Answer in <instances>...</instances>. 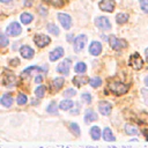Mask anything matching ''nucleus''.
<instances>
[{
	"instance_id": "obj_1",
	"label": "nucleus",
	"mask_w": 148,
	"mask_h": 148,
	"mask_svg": "<svg viewBox=\"0 0 148 148\" xmlns=\"http://www.w3.org/2000/svg\"><path fill=\"white\" fill-rule=\"evenodd\" d=\"M109 88H110V90L113 91L114 94H117V95H123V94L127 92L130 86H128V84H124V83H121V82H111V83H109Z\"/></svg>"
},
{
	"instance_id": "obj_2",
	"label": "nucleus",
	"mask_w": 148,
	"mask_h": 148,
	"mask_svg": "<svg viewBox=\"0 0 148 148\" xmlns=\"http://www.w3.org/2000/svg\"><path fill=\"white\" fill-rule=\"evenodd\" d=\"M109 43H110V46L113 49V50H120V49H124L126 47V42L123 40V39H118L116 38L114 36H110L109 38Z\"/></svg>"
},
{
	"instance_id": "obj_3",
	"label": "nucleus",
	"mask_w": 148,
	"mask_h": 148,
	"mask_svg": "<svg viewBox=\"0 0 148 148\" xmlns=\"http://www.w3.org/2000/svg\"><path fill=\"white\" fill-rule=\"evenodd\" d=\"M130 65L133 69H141L142 65H143V61H142V59L140 58V56L138 53H134L130 57Z\"/></svg>"
},
{
	"instance_id": "obj_4",
	"label": "nucleus",
	"mask_w": 148,
	"mask_h": 148,
	"mask_svg": "<svg viewBox=\"0 0 148 148\" xmlns=\"http://www.w3.org/2000/svg\"><path fill=\"white\" fill-rule=\"evenodd\" d=\"M21 31H22V28H21V25H20L17 22L10 23V24L7 27V29H6V34H7L8 36H17V35L21 34Z\"/></svg>"
},
{
	"instance_id": "obj_5",
	"label": "nucleus",
	"mask_w": 148,
	"mask_h": 148,
	"mask_svg": "<svg viewBox=\"0 0 148 148\" xmlns=\"http://www.w3.org/2000/svg\"><path fill=\"white\" fill-rule=\"evenodd\" d=\"M95 23H96V25H97L99 29H102V30H109V29L111 28V23H110L109 18L105 17V16H99V17H97L96 21H95Z\"/></svg>"
},
{
	"instance_id": "obj_6",
	"label": "nucleus",
	"mask_w": 148,
	"mask_h": 148,
	"mask_svg": "<svg viewBox=\"0 0 148 148\" xmlns=\"http://www.w3.org/2000/svg\"><path fill=\"white\" fill-rule=\"evenodd\" d=\"M58 20L59 22L61 23V25L65 28V29H69L71 25H72V18L68 14H65V13H59L58 14Z\"/></svg>"
},
{
	"instance_id": "obj_7",
	"label": "nucleus",
	"mask_w": 148,
	"mask_h": 148,
	"mask_svg": "<svg viewBox=\"0 0 148 148\" xmlns=\"http://www.w3.org/2000/svg\"><path fill=\"white\" fill-rule=\"evenodd\" d=\"M86 43H87V37H86L84 35L77 36V37L75 38V40H74V50H75L76 52L81 51V50L84 47Z\"/></svg>"
},
{
	"instance_id": "obj_8",
	"label": "nucleus",
	"mask_w": 148,
	"mask_h": 148,
	"mask_svg": "<svg viewBox=\"0 0 148 148\" xmlns=\"http://www.w3.org/2000/svg\"><path fill=\"white\" fill-rule=\"evenodd\" d=\"M34 42H35V44L37 46L44 47L50 43V38L47 36H45V35H37V36L34 37Z\"/></svg>"
},
{
	"instance_id": "obj_9",
	"label": "nucleus",
	"mask_w": 148,
	"mask_h": 148,
	"mask_svg": "<svg viewBox=\"0 0 148 148\" xmlns=\"http://www.w3.org/2000/svg\"><path fill=\"white\" fill-rule=\"evenodd\" d=\"M99 8L104 12H109L111 13L114 9V2L112 0H102L99 2Z\"/></svg>"
},
{
	"instance_id": "obj_10",
	"label": "nucleus",
	"mask_w": 148,
	"mask_h": 148,
	"mask_svg": "<svg viewBox=\"0 0 148 148\" xmlns=\"http://www.w3.org/2000/svg\"><path fill=\"white\" fill-rule=\"evenodd\" d=\"M69 66H71V61H69L68 59H66V60L61 61V62L58 65L57 71H58L59 73L66 75V74H68V72H69Z\"/></svg>"
},
{
	"instance_id": "obj_11",
	"label": "nucleus",
	"mask_w": 148,
	"mask_h": 148,
	"mask_svg": "<svg viewBox=\"0 0 148 148\" xmlns=\"http://www.w3.org/2000/svg\"><path fill=\"white\" fill-rule=\"evenodd\" d=\"M98 109H99V112H101L102 114L108 116V114L111 112L112 106H111V104H110L109 102L102 101V102H99V104H98Z\"/></svg>"
},
{
	"instance_id": "obj_12",
	"label": "nucleus",
	"mask_w": 148,
	"mask_h": 148,
	"mask_svg": "<svg viewBox=\"0 0 148 148\" xmlns=\"http://www.w3.org/2000/svg\"><path fill=\"white\" fill-rule=\"evenodd\" d=\"M62 56H64V49L62 47H56L53 51L50 52V60L56 61V60L60 59Z\"/></svg>"
},
{
	"instance_id": "obj_13",
	"label": "nucleus",
	"mask_w": 148,
	"mask_h": 148,
	"mask_svg": "<svg viewBox=\"0 0 148 148\" xmlns=\"http://www.w3.org/2000/svg\"><path fill=\"white\" fill-rule=\"evenodd\" d=\"M2 83H3V86H6V87H8V86H14V84L16 83V77H15L12 73L5 74L3 77H2Z\"/></svg>"
},
{
	"instance_id": "obj_14",
	"label": "nucleus",
	"mask_w": 148,
	"mask_h": 148,
	"mask_svg": "<svg viewBox=\"0 0 148 148\" xmlns=\"http://www.w3.org/2000/svg\"><path fill=\"white\" fill-rule=\"evenodd\" d=\"M89 52L92 56H98L102 52V44L98 42H92L89 46Z\"/></svg>"
},
{
	"instance_id": "obj_15",
	"label": "nucleus",
	"mask_w": 148,
	"mask_h": 148,
	"mask_svg": "<svg viewBox=\"0 0 148 148\" xmlns=\"http://www.w3.org/2000/svg\"><path fill=\"white\" fill-rule=\"evenodd\" d=\"M21 52V56L25 59H31L34 57V50L30 47V46H27V45H23L20 50Z\"/></svg>"
},
{
	"instance_id": "obj_16",
	"label": "nucleus",
	"mask_w": 148,
	"mask_h": 148,
	"mask_svg": "<svg viewBox=\"0 0 148 148\" xmlns=\"http://www.w3.org/2000/svg\"><path fill=\"white\" fill-rule=\"evenodd\" d=\"M64 82H65V80H64L62 77H57V79H54V80L52 81V83H51V91H52V92L58 91V90L64 86Z\"/></svg>"
},
{
	"instance_id": "obj_17",
	"label": "nucleus",
	"mask_w": 148,
	"mask_h": 148,
	"mask_svg": "<svg viewBox=\"0 0 148 148\" xmlns=\"http://www.w3.org/2000/svg\"><path fill=\"white\" fill-rule=\"evenodd\" d=\"M88 81H89V79L83 75H77V76H74V79H73V83L77 87H81V86L88 83Z\"/></svg>"
},
{
	"instance_id": "obj_18",
	"label": "nucleus",
	"mask_w": 148,
	"mask_h": 148,
	"mask_svg": "<svg viewBox=\"0 0 148 148\" xmlns=\"http://www.w3.org/2000/svg\"><path fill=\"white\" fill-rule=\"evenodd\" d=\"M96 119H97V114H96L92 110H88V111L86 112V114H84V120H86L87 124H89V123H91V121H94V120H96Z\"/></svg>"
},
{
	"instance_id": "obj_19",
	"label": "nucleus",
	"mask_w": 148,
	"mask_h": 148,
	"mask_svg": "<svg viewBox=\"0 0 148 148\" xmlns=\"http://www.w3.org/2000/svg\"><path fill=\"white\" fill-rule=\"evenodd\" d=\"M12 103H13V98H12L10 95H8V94L2 95V97H1V104L3 106H7L8 108V106L12 105Z\"/></svg>"
},
{
	"instance_id": "obj_20",
	"label": "nucleus",
	"mask_w": 148,
	"mask_h": 148,
	"mask_svg": "<svg viewBox=\"0 0 148 148\" xmlns=\"http://www.w3.org/2000/svg\"><path fill=\"white\" fill-rule=\"evenodd\" d=\"M90 135H91V138L94 140H98L101 138V130H99V127H97V126L91 127L90 128Z\"/></svg>"
},
{
	"instance_id": "obj_21",
	"label": "nucleus",
	"mask_w": 148,
	"mask_h": 148,
	"mask_svg": "<svg viewBox=\"0 0 148 148\" xmlns=\"http://www.w3.org/2000/svg\"><path fill=\"white\" fill-rule=\"evenodd\" d=\"M103 138H104V140H105V141H113V140H114V136H113V134H112L111 130H110V128H108V127L103 131Z\"/></svg>"
},
{
	"instance_id": "obj_22",
	"label": "nucleus",
	"mask_w": 148,
	"mask_h": 148,
	"mask_svg": "<svg viewBox=\"0 0 148 148\" xmlns=\"http://www.w3.org/2000/svg\"><path fill=\"white\" fill-rule=\"evenodd\" d=\"M20 18H21V22L23 24H28V23H30L32 21V15L29 14V13H23V14H21Z\"/></svg>"
},
{
	"instance_id": "obj_23",
	"label": "nucleus",
	"mask_w": 148,
	"mask_h": 148,
	"mask_svg": "<svg viewBox=\"0 0 148 148\" xmlns=\"http://www.w3.org/2000/svg\"><path fill=\"white\" fill-rule=\"evenodd\" d=\"M127 20H128V15H127V14H124V13H120V14H118V15L116 16V21H117V23H119V24L126 23Z\"/></svg>"
},
{
	"instance_id": "obj_24",
	"label": "nucleus",
	"mask_w": 148,
	"mask_h": 148,
	"mask_svg": "<svg viewBox=\"0 0 148 148\" xmlns=\"http://www.w3.org/2000/svg\"><path fill=\"white\" fill-rule=\"evenodd\" d=\"M34 71L39 72V71H40V68H39V67H37V66H31V67H29V68H27V69H24V71L22 72V77H27V76H29V75H30V73H31V72H34Z\"/></svg>"
},
{
	"instance_id": "obj_25",
	"label": "nucleus",
	"mask_w": 148,
	"mask_h": 148,
	"mask_svg": "<svg viewBox=\"0 0 148 148\" xmlns=\"http://www.w3.org/2000/svg\"><path fill=\"white\" fill-rule=\"evenodd\" d=\"M125 130H126V133L130 134V135H134V134L138 133L136 126H134V125H132V124H127V125L125 126Z\"/></svg>"
},
{
	"instance_id": "obj_26",
	"label": "nucleus",
	"mask_w": 148,
	"mask_h": 148,
	"mask_svg": "<svg viewBox=\"0 0 148 148\" xmlns=\"http://www.w3.org/2000/svg\"><path fill=\"white\" fill-rule=\"evenodd\" d=\"M45 92H46V88H45L44 86H39V87H37L36 90H35V94H36V96H37L38 98L44 97Z\"/></svg>"
},
{
	"instance_id": "obj_27",
	"label": "nucleus",
	"mask_w": 148,
	"mask_h": 148,
	"mask_svg": "<svg viewBox=\"0 0 148 148\" xmlns=\"http://www.w3.org/2000/svg\"><path fill=\"white\" fill-rule=\"evenodd\" d=\"M59 106H60L61 110H68V109H71L73 106V102L69 101V99H65V101L60 102V105Z\"/></svg>"
},
{
	"instance_id": "obj_28",
	"label": "nucleus",
	"mask_w": 148,
	"mask_h": 148,
	"mask_svg": "<svg viewBox=\"0 0 148 148\" xmlns=\"http://www.w3.org/2000/svg\"><path fill=\"white\" fill-rule=\"evenodd\" d=\"M47 30H49V32H51L52 35H59V29H58V27H57L56 24H53V23H49V24H47Z\"/></svg>"
},
{
	"instance_id": "obj_29",
	"label": "nucleus",
	"mask_w": 148,
	"mask_h": 148,
	"mask_svg": "<svg viewBox=\"0 0 148 148\" xmlns=\"http://www.w3.org/2000/svg\"><path fill=\"white\" fill-rule=\"evenodd\" d=\"M86 69H87V66L84 62H77L75 65V72L76 73H84Z\"/></svg>"
},
{
	"instance_id": "obj_30",
	"label": "nucleus",
	"mask_w": 148,
	"mask_h": 148,
	"mask_svg": "<svg viewBox=\"0 0 148 148\" xmlns=\"http://www.w3.org/2000/svg\"><path fill=\"white\" fill-rule=\"evenodd\" d=\"M101 84H102V80H101L99 77H94V79L90 80V86H91L92 88H97V87H99Z\"/></svg>"
},
{
	"instance_id": "obj_31",
	"label": "nucleus",
	"mask_w": 148,
	"mask_h": 148,
	"mask_svg": "<svg viewBox=\"0 0 148 148\" xmlns=\"http://www.w3.org/2000/svg\"><path fill=\"white\" fill-rule=\"evenodd\" d=\"M46 111L49 113H57V104H56V102H51L49 104V106L46 108Z\"/></svg>"
},
{
	"instance_id": "obj_32",
	"label": "nucleus",
	"mask_w": 148,
	"mask_h": 148,
	"mask_svg": "<svg viewBox=\"0 0 148 148\" xmlns=\"http://www.w3.org/2000/svg\"><path fill=\"white\" fill-rule=\"evenodd\" d=\"M25 103H27V96L24 94H18V96H17V104L23 105Z\"/></svg>"
},
{
	"instance_id": "obj_33",
	"label": "nucleus",
	"mask_w": 148,
	"mask_h": 148,
	"mask_svg": "<svg viewBox=\"0 0 148 148\" xmlns=\"http://www.w3.org/2000/svg\"><path fill=\"white\" fill-rule=\"evenodd\" d=\"M69 128L72 130V132L74 133V135H76V136H77V135L80 134V131H79V126H77L76 124H74V123H71V124H69Z\"/></svg>"
},
{
	"instance_id": "obj_34",
	"label": "nucleus",
	"mask_w": 148,
	"mask_h": 148,
	"mask_svg": "<svg viewBox=\"0 0 148 148\" xmlns=\"http://www.w3.org/2000/svg\"><path fill=\"white\" fill-rule=\"evenodd\" d=\"M50 2H51V5H53V6H56V7H61V6H64V3H65L64 0H50Z\"/></svg>"
},
{
	"instance_id": "obj_35",
	"label": "nucleus",
	"mask_w": 148,
	"mask_h": 148,
	"mask_svg": "<svg viewBox=\"0 0 148 148\" xmlns=\"http://www.w3.org/2000/svg\"><path fill=\"white\" fill-rule=\"evenodd\" d=\"M8 39H7V37L5 36V35H1L0 36V45L1 46H7L8 45Z\"/></svg>"
},
{
	"instance_id": "obj_36",
	"label": "nucleus",
	"mask_w": 148,
	"mask_h": 148,
	"mask_svg": "<svg viewBox=\"0 0 148 148\" xmlns=\"http://www.w3.org/2000/svg\"><path fill=\"white\" fill-rule=\"evenodd\" d=\"M76 94V91L74 90V89H67L65 92H64V95L66 96V97H72V96H74Z\"/></svg>"
},
{
	"instance_id": "obj_37",
	"label": "nucleus",
	"mask_w": 148,
	"mask_h": 148,
	"mask_svg": "<svg viewBox=\"0 0 148 148\" xmlns=\"http://www.w3.org/2000/svg\"><path fill=\"white\" fill-rule=\"evenodd\" d=\"M82 99L86 102V103H90L91 102V96H90V94H88V92H86V94H82Z\"/></svg>"
},
{
	"instance_id": "obj_38",
	"label": "nucleus",
	"mask_w": 148,
	"mask_h": 148,
	"mask_svg": "<svg viewBox=\"0 0 148 148\" xmlns=\"http://www.w3.org/2000/svg\"><path fill=\"white\" fill-rule=\"evenodd\" d=\"M140 5L145 12H148V0H140Z\"/></svg>"
},
{
	"instance_id": "obj_39",
	"label": "nucleus",
	"mask_w": 148,
	"mask_h": 148,
	"mask_svg": "<svg viewBox=\"0 0 148 148\" xmlns=\"http://www.w3.org/2000/svg\"><path fill=\"white\" fill-rule=\"evenodd\" d=\"M141 91H142V95L145 96V101H146V102L148 103V91H147L146 89H142Z\"/></svg>"
},
{
	"instance_id": "obj_40",
	"label": "nucleus",
	"mask_w": 148,
	"mask_h": 148,
	"mask_svg": "<svg viewBox=\"0 0 148 148\" xmlns=\"http://www.w3.org/2000/svg\"><path fill=\"white\" fill-rule=\"evenodd\" d=\"M9 64H10V65H13V66H16V65H18V64H20V60H18V59H13V60H10V61H9Z\"/></svg>"
},
{
	"instance_id": "obj_41",
	"label": "nucleus",
	"mask_w": 148,
	"mask_h": 148,
	"mask_svg": "<svg viewBox=\"0 0 148 148\" xmlns=\"http://www.w3.org/2000/svg\"><path fill=\"white\" fill-rule=\"evenodd\" d=\"M24 5L25 6H31L32 5V0H25L24 1Z\"/></svg>"
},
{
	"instance_id": "obj_42",
	"label": "nucleus",
	"mask_w": 148,
	"mask_h": 148,
	"mask_svg": "<svg viewBox=\"0 0 148 148\" xmlns=\"http://www.w3.org/2000/svg\"><path fill=\"white\" fill-rule=\"evenodd\" d=\"M35 81H36V83H40L42 82V76H37Z\"/></svg>"
},
{
	"instance_id": "obj_43",
	"label": "nucleus",
	"mask_w": 148,
	"mask_h": 148,
	"mask_svg": "<svg viewBox=\"0 0 148 148\" xmlns=\"http://www.w3.org/2000/svg\"><path fill=\"white\" fill-rule=\"evenodd\" d=\"M145 83H146V86H148V76L145 77Z\"/></svg>"
},
{
	"instance_id": "obj_44",
	"label": "nucleus",
	"mask_w": 148,
	"mask_h": 148,
	"mask_svg": "<svg viewBox=\"0 0 148 148\" xmlns=\"http://www.w3.org/2000/svg\"><path fill=\"white\" fill-rule=\"evenodd\" d=\"M1 1H2V2H5V3H6V2H10V1H12V0H1Z\"/></svg>"
}]
</instances>
